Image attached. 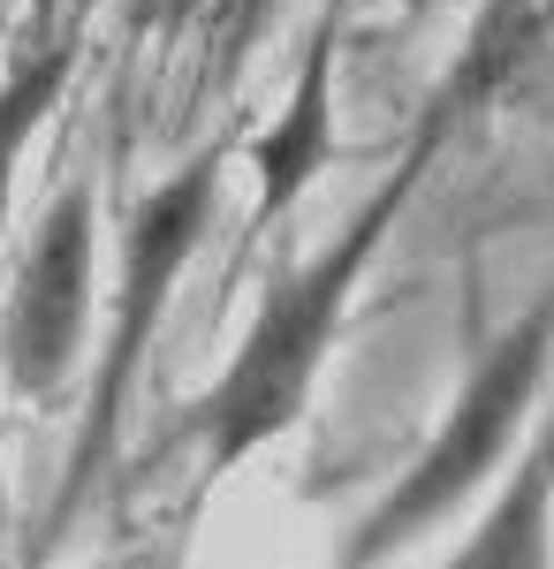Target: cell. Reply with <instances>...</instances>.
I'll return each instance as SVG.
<instances>
[{"label":"cell","mask_w":554,"mask_h":569,"mask_svg":"<svg viewBox=\"0 0 554 569\" xmlns=\"http://www.w3.org/2000/svg\"><path fill=\"white\" fill-rule=\"evenodd\" d=\"M524 46H532V8H524V0H494V8L478 16V31H471L456 77L441 84L433 122L410 137V152L387 168V182L349 213V228H342L319 259L297 266V273H281V281L266 289L251 335H244V350L228 357V372H220L214 388L198 395V410H190V433L206 440L214 479L236 471V463H244L251 448H266L274 433L297 426V410L311 402V380H319V365H327V342H335L342 311H349V289L365 281V266L380 259V243H387V228H395V213H403V198L418 190V176L433 168V152L448 144V130H456V114H464L471 99H494V91L510 84V69L524 61Z\"/></svg>","instance_id":"cell-1"},{"label":"cell","mask_w":554,"mask_h":569,"mask_svg":"<svg viewBox=\"0 0 554 569\" xmlns=\"http://www.w3.org/2000/svg\"><path fill=\"white\" fill-rule=\"evenodd\" d=\"M547 357H554V305H532L502 342L478 350V365H471V380H464V395H456L441 440L387 486L380 509H365V525L342 539L335 569H373V562H387L395 547H410V539H426L433 525H448L471 493L494 479V463L510 456L516 426H524L532 395L547 380Z\"/></svg>","instance_id":"cell-2"},{"label":"cell","mask_w":554,"mask_h":569,"mask_svg":"<svg viewBox=\"0 0 554 569\" xmlns=\"http://www.w3.org/2000/svg\"><path fill=\"white\" fill-rule=\"evenodd\" d=\"M214 198H220V152H198L182 176H168L137 213H129L115 335H107V350H99V380H91V410H85V433H77V456H69V479H61L53 509H46V547L69 531V517L85 509L91 479L107 471V456H115V440H122V410H129V388H137V365H145L160 319H168L175 273L190 266L206 220H214Z\"/></svg>","instance_id":"cell-3"},{"label":"cell","mask_w":554,"mask_h":569,"mask_svg":"<svg viewBox=\"0 0 554 569\" xmlns=\"http://www.w3.org/2000/svg\"><path fill=\"white\" fill-rule=\"evenodd\" d=\"M91 182H69L46 206L39 236L23 251V273L8 289L0 311V365L8 388L23 402H53L69 365L85 350V319H91Z\"/></svg>","instance_id":"cell-4"},{"label":"cell","mask_w":554,"mask_h":569,"mask_svg":"<svg viewBox=\"0 0 554 569\" xmlns=\"http://www.w3.org/2000/svg\"><path fill=\"white\" fill-rule=\"evenodd\" d=\"M441 569H554V418L532 433L494 509Z\"/></svg>","instance_id":"cell-5"},{"label":"cell","mask_w":554,"mask_h":569,"mask_svg":"<svg viewBox=\"0 0 554 569\" xmlns=\"http://www.w3.org/2000/svg\"><path fill=\"white\" fill-rule=\"evenodd\" d=\"M327 144H335V23L311 39V61H304L281 130L258 144V228H274L304 198V182L319 176Z\"/></svg>","instance_id":"cell-6"},{"label":"cell","mask_w":554,"mask_h":569,"mask_svg":"<svg viewBox=\"0 0 554 569\" xmlns=\"http://www.w3.org/2000/svg\"><path fill=\"white\" fill-rule=\"evenodd\" d=\"M77 53H85V23H69L61 39H46L39 53H23V61L8 69V84H0V220H8V182H16V160H23L31 130L46 122V107L61 99V84L77 77Z\"/></svg>","instance_id":"cell-7"},{"label":"cell","mask_w":554,"mask_h":569,"mask_svg":"<svg viewBox=\"0 0 554 569\" xmlns=\"http://www.w3.org/2000/svg\"><path fill=\"white\" fill-rule=\"evenodd\" d=\"M0 463H8V448H0ZM0 531H8V471H0Z\"/></svg>","instance_id":"cell-8"}]
</instances>
